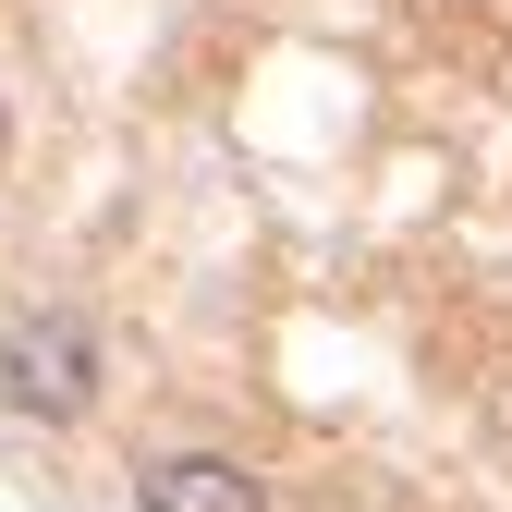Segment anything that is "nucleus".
Here are the masks:
<instances>
[{"instance_id": "f257e3e1", "label": "nucleus", "mask_w": 512, "mask_h": 512, "mask_svg": "<svg viewBox=\"0 0 512 512\" xmlns=\"http://www.w3.org/2000/svg\"><path fill=\"white\" fill-rule=\"evenodd\" d=\"M0 403L37 415V427L98 415V330H86L74 305H25V317H0Z\"/></svg>"}, {"instance_id": "f03ea898", "label": "nucleus", "mask_w": 512, "mask_h": 512, "mask_svg": "<svg viewBox=\"0 0 512 512\" xmlns=\"http://www.w3.org/2000/svg\"><path fill=\"white\" fill-rule=\"evenodd\" d=\"M135 512H269V476L232 452H171L135 476Z\"/></svg>"}, {"instance_id": "7ed1b4c3", "label": "nucleus", "mask_w": 512, "mask_h": 512, "mask_svg": "<svg viewBox=\"0 0 512 512\" xmlns=\"http://www.w3.org/2000/svg\"><path fill=\"white\" fill-rule=\"evenodd\" d=\"M0 159H13V122H0Z\"/></svg>"}]
</instances>
